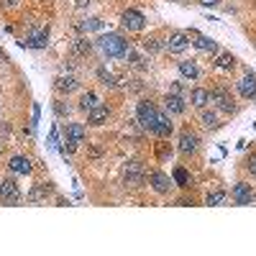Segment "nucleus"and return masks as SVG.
I'll use <instances>...</instances> for the list:
<instances>
[{
	"label": "nucleus",
	"instance_id": "27",
	"mask_svg": "<svg viewBox=\"0 0 256 256\" xmlns=\"http://www.w3.org/2000/svg\"><path fill=\"white\" fill-rule=\"evenodd\" d=\"M98 77H100V82L105 85V87H118V77H115V74L113 72H108V69H98Z\"/></svg>",
	"mask_w": 256,
	"mask_h": 256
},
{
	"label": "nucleus",
	"instance_id": "17",
	"mask_svg": "<svg viewBox=\"0 0 256 256\" xmlns=\"http://www.w3.org/2000/svg\"><path fill=\"white\" fill-rule=\"evenodd\" d=\"M154 136H159V139H167L169 133H172V120H169V113H159L156 115V126H154Z\"/></svg>",
	"mask_w": 256,
	"mask_h": 256
},
{
	"label": "nucleus",
	"instance_id": "16",
	"mask_svg": "<svg viewBox=\"0 0 256 256\" xmlns=\"http://www.w3.org/2000/svg\"><path fill=\"white\" fill-rule=\"evenodd\" d=\"M152 187H154V192H159V195H167L169 192V187H172V179H169V174H164V172H152Z\"/></svg>",
	"mask_w": 256,
	"mask_h": 256
},
{
	"label": "nucleus",
	"instance_id": "5",
	"mask_svg": "<svg viewBox=\"0 0 256 256\" xmlns=\"http://www.w3.org/2000/svg\"><path fill=\"white\" fill-rule=\"evenodd\" d=\"M144 179H146L144 164L141 161H128V167H126V187H141Z\"/></svg>",
	"mask_w": 256,
	"mask_h": 256
},
{
	"label": "nucleus",
	"instance_id": "35",
	"mask_svg": "<svg viewBox=\"0 0 256 256\" xmlns=\"http://www.w3.org/2000/svg\"><path fill=\"white\" fill-rule=\"evenodd\" d=\"M0 136H10V123H0Z\"/></svg>",
	"mask_w": 256,
	"mask_h": 256
},
{
	"label": "nucleus",
	"instance_id": "38",
	"mask_svg": "<svg viewBox=\"0 0 256 256\" xmlns=\"http://www.w3.org/2000/svg\"><path fill=\"white\" fill-rule=\"evenodd\" d=\"M200 3H203V5H218L220 0H200Z\"/></svg>",
	"mask_w": 256,
	"mask_h": 256
},
{
	"label": "nucleus",
	"instance_id": "7",
	"mask_svg": "<svg viewBox=\"0 0 256 256\" xmlns=\"http://www.w3.org/2000/svg\"><path fill=\"white\" fill-rule=\"evenodd\" d=\"M0 198H3L5 205H18L21 203V190L13 179H3L0 182Z\"/></svg>",
	"mask_w": 256,
	"mask_h": 256
},
{
	"label": "nucleus",
	"instance_id": "18",
	"mask_svg": "<svg viewBox=\"0 0 256 256\" xmlns=\"http://www.w3.org/2000/svg\"><path fill=\"white\" fill-rule=\"evenodd\" d=\"M108 115H110L108 105H95V108L87 113V123H93V126H102L105 120H108Z\"/></svg>",
	"mask_w": 256,
	"mask_h": 256
},
{
	"label": "nucleus",
	"instance_id": "2",
	"mask_svg": "<svg viewBox=\"0 0 256 256\" xmlns=\"http://www.w3.org/2000/svg\"><path fill=\"white\" fill-rule=\"evenodd\" d=\"M210 102H215L218 110L225 113V115H233V113H236V102H233V98L228 95V90H225L223 85H218V87L210 90Z\"/></svg>",
	"mask_w": 256,
	"mask_h": 256
},
{
	"label": "nucleus",
	"instance_id": "36",
	"mask_svg": "<svg viewBox=\"0 0 256 256\" xmlns=\"http://www.w3.org/2000/svg\"><path fill=\"white\" fill-rule=\"evenodd\" d=\"M169 93H172V95H179V93H182V85H179V82H174Z\"/></svg>",
	"mask_w": 256,
	"mask_h": 256
},
{
	"label": "nucleus",
	"instance_id": "39",
	"mask_svg": "<svg viewBox=\"0 0 256 256\" xmlns=\"http://www.w3.org/2000/svg\"><path fill=\"white\" fill-rule=\"evenodd\" d=\"M0 62H5V51L3 49H0Z\"/></svg>",
	"mask_w": 256,
	"mask_h": 256
},
{
	"label": "nucleus",
	"instance_id": "34",
	"mask_svg": "<svg viewBox=\"0 0 256 256\" xmlns=\"http://www.w3.org/2000/svg\"><path fill=\"white\" fill-rule=\"evenodd\" d=\"M172 152L167 149V144H159V159H164V156H169Z\"/></svg>",
	"mask_w": 256,
	"mask_h": 256
},
{
	"label": "nucleus",
	"instance_id": "37",
	"mask_svg": "<svg viewBox=\"0 0 256 256\" xmlns=\"http://www.w3.org/2000/svg\"><path fill=\"white\" fill-rule=\"evenodd\" d=\"M56 113L64 115V113H69V108H64V102H56Z\"/></svg>",
	"mask_w": 256,
	"mask_h": 256
},
{
	"label": "nucleus",
	"instance_id": "10",
	"mask_svg": "<svg viewBox=\"0 0 256 256\" xmlns=\"http://www.w3.org/2000/svg\"><path fill=\"white\" fill-rule=\"evenodd\" d=\"M26 44L31 49H47L49 47V28H34V31L28 34Z\"/></svg>",
	"mask_w": 256,
	"mask_h": 256
},
{
	"label": "nucleus",
	"instance_id": "32",
	"mask_svg": "<svg viewBox=\"0 0 256 256\" xmlns=\"http://www.w3.org/2000/svg\"><path fill=\"white\" fill-rule=\"evenodd\" d=\"M246 169H249V172L256 177V154H251V156L246 159Z\"/></svg>",
	"mask_w": 256,
	"mask_h": 256
},
{
	"label": "nucleus",
	"instance_id": "30",
	"mask_svg": "<svg viewBox=\"0 0 256 256\" xmlns=\"http://www.w3.org/2000/svg\"><path fill=\"white\" fill-rule=\"evenodd\" d=\"M203 123H205L207 128H218V115H215L213 110H205V108H203Z\"/></svg>",
	"mask_w": 256,
	"mask_h": 256
},
{
	"label": "nucleus",
	"instance_id": "4",
	"mask_svg": "<svg viewBox=\"0 0 256 256\" xmlns=\"http://www.w3.org/2000/svg\"><path fill=\"white\" fill-rule=\"evenodd\" d=\"M156 115H159V110H156L149 100H141V102H139V108H136V118H139V126H141V128L154 131V126H156Z\"/></svg>",
	"mask_w": 256,
	"mask_h": 256
},
{
	"label": "nucleus",
	"instance_id": "21",
	"mask_svg": "<svg viewBox=\"0 0 256 256\" xmlns=\"http://www.w3.org/2000/svg\"><path fill=\"white\" fill-rule=\"evenodd\" d=\"M80 87V82L77 80H74V77H56V90H59V93H74V90H77Z\"/></svg>",
	"mask_w": 256,
	"mask_h": 256
},
{
	"label": "nucleus",
	"instance_id": "22",
	"mask_svg": "<svg viewBox=\"0 0 256 256\" xmlns=\"http://www.w3.org/2000/svg\"><path fill=\"white\" fill-rule=\"evenodd\" d=\"M49 192H51V187H49V185H36L31 192L26 195V200H28V203H39V200H44V198H47Z\"/></svg>",
	"mask_w": 256,
	"mask_h": 256
},
{
	"label": "nucleus",
	"instance_id": "12",
	"mask_svg": "<svg viewBox=\"0 0 256 256\" xmlns=\"http://www.w3.org/2000/svg\"><path fill=\"white\" fill-rule=\"evenodd\" d=\"M190 36L195 39L192 44H195V49H198V51H205V54H215V51H218V44L210 39V36H203V34H198V31H190Z\"/></svg>",
	"mask_w": 256,
	"mask_h": 256
},
{
	"label": "nucleus",
	"instance_id": "19",
	"mask_svg": "<svg viewBox=\"0 0 256 256\" xmlns=\"http://www.w3.org/2000/svg\"><path fill=\"white\" fill-rule=\"evenodd\" d=\"M190 102L195 105V108H205V105L210 102V90H205V87H195L192 93H190Z\"/></svg>",
	"mask_w": 256,
	"mask_h": 256
},
{
	"label": "nucleus",
	"instance_id": "31",
	"mask_svg": "<svg viewBox=\"0 0 256 256\" xmlns=\"http://www.w3.org/2000/svg\"><path fill=\"white\" fill-rule=\"evenodd\" d=\"M74 51H77V54H90V51H93V44H90L87 39H77V41H74Z\"/></svg>",
	"mask_w": 256,
	"mask_h": 256
},
{
	"label": "nucleus",
	"instance_id": "29",
	"mask_svg": "<svg viewBox=\"0 0 256 256\" xmlns=\"http://www.w3.org/2000/svg\"><path fill=\"white\" fill-rule=\"evenodd\" d=\"M144 49L149 51V54H156V51H161V41L159 39H144Z\"/></svg>",
	"mask_w": 256,
	"mask_h": 256
},
{
	"label": "nucleus",
	"instance_id": "1",
	"mask_svg": "<svg viewBox=\"0 0 256 256\" xmlns=\"http://www.w3.org/2000/svg\"><path fill=\"white\" fill-rule=\"evenodd\" d=\"M98 44H100V49H102V54L105 56H113V59H120V56H126L128 54V41L120 36V34H105V36H100L98 39Z\"/></svg>",
	"mask_w": 256,
	"mask_h": 256
},
{
	"label": "nucleus",
	"instance_id": "28",
	"mask_svg": "<svg viewBox=\"0 0 256 256\" xmlns=\"http://www.w3.org/2000/svg\"><path fill=\"white\" fill-rule=\"evenodd\" d=\"M126 56H128L131 67H136V69H146V67H149V64H146V59H144V56H139L133 49H128V54H126Z\"/></svg>",
	"mask_w": 256,
	"mask_h": 256
},
{
	"label": "nucleus",
	"instance_id": "40",
	"mask_svg": "<svg viewBox=\"0 0 256 256\" xmlns=\"http://www.w3.org/2000/svg\"><path fill=\"white\" fill-rule=\"evenodd\" d=\"M177 3H185V0H177Z\"/></svg>",
	"mask_w": 256,
	"mask_h": 256
},
{
	"label": "nucleus",
	"instance_id": "6",
	"mask_svg": "<svg viewBox=\"0 0 256 256\" xmlns=\"http://www.w3.org/2000/svg\"><path fill=\"white\" fill-rule=\"evenodd\" d=\"M120 23H123V28H128V31H144L146 18H144V13L128 8V10H123V16H120Z\"/></svg>",
	"mask_w": 256,
	"mask_h": 256
},
{
	"label": "nucleus",
	"instance_id": "15",
	"mask_svg": "<svg viewBox=\"0 0 256 256\" xmlns=\"http://www.w3.org/2000/svg\"><path fill=\"white\" fill-rule=\"evenodd\" d=\"M164 108H167L169 115H182L187 110V105H185V98L182 95H167V100H164Z\"/></svg>",
	"mask_w": 256,
	"mask_h": 256
},
{
	"label": "nucleus",
	"instance_id": "33",
	"mask_svg": "<svg viewBox=\"0 0 256 256\" xmlns=\"http://www.w3.org/2000/svg\"><path fill=\"white\" fill-rule=\"evenodd\" d=\"M82 28H85V31H90V28H100V21L98 18H90V21L82 23Z\"/></svg>",
	"mask_w": 256,
	"mask_h": 256
},
{
	"label": "nucleus",
	"instance_id": "11",
	"mask_svg": "<svg viewBox=\"0 0 256 256\" xmlns=\"http://www.w3.org/2000/svg\"><path fill=\"white\" fill-rule=\"evenodd\" d=\"M187 47H190V34H182V31L172 34V36H169V41H167L169 54H182Z\"/></svg>",
	"mask_w": 256,
	"mask_h": 256
},
{
	"label": "nucleus",
	"instance_id": "8",
	"mask_svg": "<svg viewBox=\"0 0 256 256\" xmlns=\"http://www.w3.org/2000/svg\"><path fill=\"white\" fill-rule=\"evenodd\" d=\"M198 146H200L198 133H192L190 128H185L182 133H179V152H182V154H195V152H198Z\"/></svg>",
	"mask_w": 256,
	"mask_h": 256
},
{
	"label": "nucleus",
	"instance_id": "26",
	"mask_svg": "<svg viewBox=\"0 0 256 256\" xmlns=\"http://www.w3.org/2000/svg\"><path fill=\"white\" fill-rule=\"evenodd\" d=\"M215 67L218 69H233L236 67V56L233 54H218L215 56Z\"/></svg>",
	"mask_w": 256,
	"mask_h": 256
},
{
	"label": "nucleus",
	"instance_id": "23",
	"mask_svg": "<svg viewBox=\"0 0 256 256\" xmlns=\"http://www.w3.org/2000/svg\"><path fill=\"white\" fill-rule=\"evenodd\" d=\"M172 179H174V182H177L179 187H182V190H187V187L192 185V179H190V174H187V169H185V167H177V169H174V174H172Z\"/></svg>",
	"mask_w": 256,
	"mask_h": 256
},
{
	"label": "nucleus",
	"instance_id": "14",
	"mask_svg": "<svg viewBox=\"0 0 256 256\" xmlns=\"http://www.w3.org/2000/svg\"><path fill=\"white\" fill-rule=\"evenodd\" d=\"M8 169L13 172V174H31V159L28 156H23V154H16L10 159V164H8Z\"/></svg>",
	"mask_w": 256,
	"mask_h": 256
},
{
	"label": "nucleus",
	"instance_id": "20",
	"mask_svg": "<svg viewBox=\"0 0 256 256\" xmlns=\"http://www.w3.org/2000/svg\"><path fill=\"white\" fill-rule=\"evenodd\" d=\"M177 67H179V74L187 77V80H198V77H200V67L195 64L192 59H185V62H179Z\"/></svg>",
	"mask_w": 256,
	"mask_h": 256
},
{
	"label": "nucleus",
	"instance_id": "9",
	"mask_svg": "<svg viewBox=\"0 0 256 256\" xmlns=\"http://www.w3.org/2000/svg\"><path fill=\"white\" fill-rule=\"evenodd\" d=\"M231 198H233L236 205H251V203H254V190H251V185H246V182H236Z\"/></svg>",
	"mask_w": 256,
	"mask_h": 256
},
{
	"label": "nucleus",
	"instance_id": "25",
	"mask_svg": "<svg viewBox=\"0 0 256 256\" xmlns=\"http://www.w3.org/2000/svg\"><path fill=\"white\" fill-rule=\"evenodd\" d=\"M225 200H228V192H225V190H213V192L205 195V203L207 205H223Z\"/></svg>",
	"mask_w": 256,
	"mask_h": 256
},
{
	"label": "nucleus",
	"instance_id": "13",
	"mask_svg": "<svg viewBox=\"0 0 256 256\" xmlns=\"http://www.w3.org/2000/svg\"><path fill=\"white\" fill-rule=\"evenodd\" d=\"M238 93H241V98H246V100H251V98H256V74H244V77L238 80Z\"/></svg>",
	"mask_w": 256,
	"mask_h": 256
},
{
	"label": "nucleus",
	"instance_id": "3",
	"mask_svg": "<svg viewBox=\"0 0 256 256\" xmlns=\"http://www.w3.org/2000/svg\"><path fill=\"white\" fill-rule=\"evenodd\" d=\"M85 136H87V131H85V126L82 123H67L64 126V154H72L74 152V146H80L82 141H85Z\"/></svg>",
	"mask_w": 256,
	"mask_h": 256
},
{
	"label": "nucleus",
	"instance_id": "24",
	"mask_svg": "<svg viewBox=\"0 0 256 256\" xmlns=\"http://www.w3.org/2000/svg\"><path fill=\"white\" fill-rule=\"evenodd\" d=\"M95 105H100V100H98L95 93H85V95L80 98V110H85V113H90Z\"/></svg>",
	"mask_w": 256,
	"mask_h": 256
}]
</instances>
